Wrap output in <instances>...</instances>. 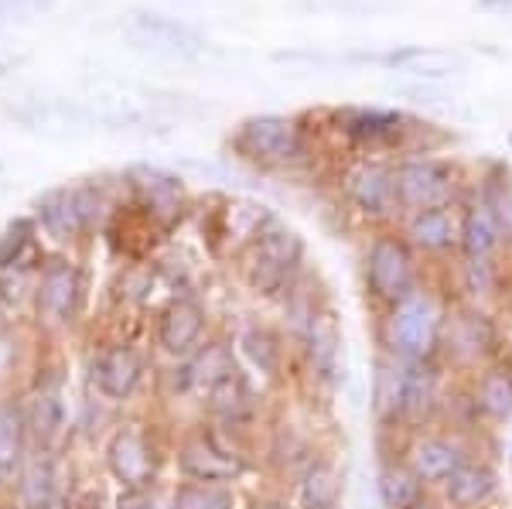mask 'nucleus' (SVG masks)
Wrapping results in <instances>:
<instances>
[{
  "mask_svg": "<svg viewBox=\"0 0 512 509\" xmlns=\"http://www.w3.org/2000/svg\"><path fill=\"white\" fill-rule=\"evenodd\" d=\"M502 233L495 226L492 212L485 209V202H475L461 219V250H465L468 264H489L492 250L499 246Z\"/></svg>",
  "mask_w": 512,
  "mask_h": 509,
  "instance_id": "6ab92c4d",
  "label": "nucleus"
},
{
  "mask_svg": "<svg viewBox=\"0 0 512 509\" xmlns=\"http://www.w3.org/2000/svg\"><path fill=\"white\" fill-rule=\"evenodd\" d=\"M475 400L485 417H492V421H509L512 417V373L509 369H489V373L478 380Z\"/></svg>",
  "mask_w": 512,
  "mask_h": 509,
  "instance_id": "a878e982",
  "label": "nucleus"
},
{
  "mask_svg": "<svg viewBox=\"0 0 512 509\" xmlns=\"http://www.w3.org/2000/svg\"><path fill=\"white\" fill-rule=\"evenodd\" d=\"M82 277L69 260H48L38 277V315L48 325H69L79 308Z\"/></svg>",
  "mask_w": 512,
  "mask_h": 509,
  "instance_id": "423d86ee",
  "label": "nucleus"
},
{
  "mask_svg": "<svg viewBox=\"0 0 512 509\" xmlns=\"http://www.w3.org/2000/svg\"><path fill=\"white\" fill-rule=\"evenodd\" d=\"M134 188L140 195V209H147V216L158 219L161 226H171L181 216V205H185V192H181L178 178L164 175L154 168L134 171Z\"/></svg>",
  "mask_w": 512,
  "mask_h": 509,
  "instance_id": "ddd939ff",
  "label": "nucleus"
},
{
  "mask_svg": "<svg viewBox=\"0 0 512 509\" xmlns=\"http://www.w3.org/2000/svg\"><path fill=\"white\" fill-rule=\"evenodd\" d=\"M137 24L147 31V35L164 38V41H171V45H195V41H198V35H195L192 28H185V24H175V21L161 18V14H140Z\"/></svg>",
  "mask_w": 512,
  "mask_h": 509,
  "instance_id": "473e14b6",
  "label": "nucleus"
},
{
  "mask_svg": "<svg viewBox=\"0 0 512 509\" xmlns=\"http://www.w3.org/2000/svg\"><path fill=\"white\" fill-rule=\"evenodd\" d=\"M45 509H72V506H69V499H62V496H55V499H52V503H48Z\"/></svg>",
  "mask_w": 512,
  "mask_h": 509,
  "instance_id": "e433bc0d",
  "label": "nucleus"
},
{
  "mask_svg": "<svg viewBox=\"0 0 512 509\" xmlns=\"http://www.w3.org/2000/svg\"><path fill=\"white\" fill-rule=\"evenodd\" d=\"M301 257H304L301 236L291 233V229H270V233L256 236L250 250H246L243 277L256 294H267L270 298V294H280L294 281Z\"/></svg>",
  "mask_w": 512,
  "mask_h": 509,
  "instance_id": "f03ea898",
  "label": "nucleus"
},
{
  "mask_svg": "<svg viewBox=\"0 0 512 509\" xmlns=\"http://www.w3.org/2000/svg\"><path fill=\"white\" fill-rule=\"evenodd\" d=\"M233 373H236L233 349L222 346V342H212V346H205L188 356V363L181 366L178 380H181V390L209 393L212 387H219V383Z\"/></svg>",
  "mask_w": 512,
  "mask_h": 509,
  "instance_id": "dca6fc26",
  "label": "nucleus"
},
{
  "mask_svg": "<svg viewBox=\"0 0 512 509\" xmlns=\"http://www.w3.org/2000/svg\"><path fill=\"white\" fill-rule=\"evenodd\" d=\"M205 400H209L212 414L226 417V421H243V417L253 410V393H250V387H246V380H243L239 369L233 376H226L219 387H212L209 393H205Z\"/></svg>",
  "mask_w": 512,
  "mask_h": 509,
  "instance_id": "b1692460",
  "label": "nucleus"
},
{
  "mask_svg": "<svg viewBox=\"0 0 512 509\" xmlns=\"http://www.w3.org/2000/svg\"><path fill=\"white\" fill-rule=\"evenodd\" d=\"M28 243H31V226L28 223H14L11 229H4V233H0V270L18 267L21 253L28 250Z\"/></svg>",
  "mask_w": 512,
  "mask_h": 509,
  "instance_id": "72a5a7b5",
  "label": "nucleus"
},
{
  "mask_svg": "<svg viewBox=\"0 0 512 509\" xmlns=\"http://www.w3.org/2000/svg\"><path fill=\"white\" fill-rule=\"evenodd\" d=\"M414 509H437V506L431 503V499H420V503H417Z\"/></svg>",
  "mask_w": 512,
  "mask_h": 509,
  "instance_id": "4c0bfd02",
  "label": "nucleus"
},
{
  "mask_svg": "<svg viewBox=\"0 0 512 509\" xmlns=\"http://www.w3.org/2000/svg\"><path fill=\"white\" fill-rule=\"evenodd\" d=\"M106 465L127 492H144L147 482L154 479V451L144 434L134 428L113 434L110 448H106Z\"/></svg>",
  "mask_w": 512,
  "mask_h": 509,
  "instance_id": "6e6552de",
  "label": "nucleus"
},
{
  "mask_svg": "<svg viewBox=\"0 0 512 509\" xmlns=\"http://www.w3.org/2000/svg\"><path fill=\"white\" fill-rule=\"evenodd\" d=\"M396 202L403 209H441L454 195V171L441 161H407L393 171Z\"/></svg>",
  "mask_w": 512,
  "mask_h": 509,
  "instance_id": "39448f33",
  "label": "nucleus"
},
{
  "mask_svg": "<svg viewBox=\"0 0 512 509\" xmlns=\"http://www.w3.org/2000/svg\"><path fill=\"white\" fill-rule=\"evenodd\" d=\"M62 424H65L62 400L55 397V393H38L35 404H31V414H28V428L35 431L38 445L41 448L55 445V438H59Z\"/></svg>",
  "mask_w": 512,
  "mask_h": 509,
  "instance_id": "c85d7f7f",
  "label": "nucleus"
},
{
  "mask_svg": "<svg viewBox=\"0 0 512 509\" xmlns=\"http://www.w3.org/2000/svg\"><path fill=\"white\" fill-rule=\"evenodd\" d=\"M407 233H410V240L420 246V250H431V253L448 250L454 240L461 243V223L448 212V205H441V209L414 212Z\"/></svg>",
  "mask_w": 512,
  "mask_h": 509,
  "instance_id": "aec40b11",
  "label": "nucleus"
},
{
  "mask_svg": "<svg viewBox=\"0 0 512 509\" xmlns=\"http://www.w3.org/2000/svg\"><path fill=\"white\" fill-rule=\"evenodd\" d=\"M38 219L55 240H76L93 219V192L89 188H55L38 202Z\"/></svg>",
  "mask_w": 512,
  "mask_h": 509,
  "instance_id": "1a4fd4ad",
  "label": "nucleus"
},
{
  "mask_svg": "<svg viewBox=\"0 0 512 509\" xmlns=\"http://www.w3.org/2000/svg\"><path fill=\"white\" fill-rule=\"evenodd\" d=\"M243 349H246V356H250L253 363L263 369V373H274V369H277L280 349H277V342H274V335H270V332H263V328H246V332H243Z\"/></svg>",
  "mask_w": 512,
  "mask_h": 509,
  "instance_id": "2f4dec72",
  "label": "nucleus"
},
{
  "mask_svg": "<svg viewBox=\"0 0 512 509\" xmlns=\"http://www.w3.org/2000/svg\"><path fill=\"white\" fill-rule=\"evenodd\" d=\"M376 486L386 509H414L424 499V482L410 465H383Z\"/></svg>",
  "mask_w": 512,
  "mask_h": 509,
  "instance_id": "412c9836",
  "label": "nucleus"
},
{
  "mask_svg": "<svg viewBox=\"0 0 512 509\" xmlns=\"http://www.w3.org/2000/svg\"><path fill=\"white\" fill-rule=\"evenodd\" d=\"M349 195L366 216H386L396 205L393 171L383 168V164H362L349 178Z\"/></svg>",
  "mask_w": 512,
  "mask_h": 509,
  "instance_id": "f3484780",
  "label": "nucleus"
},
{
  "mask_svg": "<svg viewBox=\"0 0 512 509\" xmlns=\"http://www.w3.org/2000/svg\"><path fill=\"white\" fill-rule=\"evenodd\" d=\"M308 363L318 380L332 383L342 363V328L332 311H315L308 322Z\"/></svg>",
  "mask_w": 512,
  "mask_h": 509,
  "instance_id": "2eb2a0df",
  "label": "nucleus"
},
{
  "mask_svg": "<svg viewBox=\"0 0 512 509\" xmlns=\"http://www.w3.org/2000/svg\"><path fill=\"white\" fill-rule=\"evenodd\" d=\"M482 202H485V209L492 212L499 233L506 236V240H512V175L506 168H495L492 175L485 178Z\"/></svg>",
  "mask_w": 512,
  "mask_h": 509,
  "instance_id": "bb28decb",
  "label": "nucleus"
},
{
  "mask_svg": "<svg viewBox=\"0 0 512 509\" xmlns=\"http://www.w3.org/2000/svg\"><path fill=\"white\" fill-rule=\"evenodd\" d=\"M441 335L444 315L437 301L424 291H414L400 305H393L390 318H386V346L393 349V356L407 359V363H427Z\"/></svg>",
  "mask_w": 512,
  "mask_h": 509,
  "instance_id": "f257e3e1",
  "label": "nucleus"
},
{
  "mask_svg": "<svg viewBox=\"0 0 512 509\" xmlns=\"http://www.w3.org/2000/svg\"><path fill=\"white\" fill-rule=\"evenodd\" d=\"M21 496L31 509H45L55 499V465L52 458H35V462L24 469L21 479Z\"/></svg>",
  "mask_w": 512,
  "mask_h": 509,
  "instance_id": "c756f323",
  "label": "nucleus"
},
{
  "mask_svg": "<svg viewBox=\"0 0 512 509\" xmlns=\"http://www.w3.org/2000/svg\"><path fill=\"white\" fill-rule=\"evenodd\" d=\"M400 123H403V117H396V113L355 110V113H349V123H345V130H349V137H355V141L393 144L396 137H400V130H403Z\"/></svg>",
  "mask_w": 512,
  "mask_h": 509,
  "instance_id": "393cba45",
  "label": "nucleus"
},
{
  "mask_svg": "<svg viewBox=\"0 0 512 509\" xmlns=\"http://www.w3.org/2000/svg\"><path fill=\"white\" fill-rule=\"evenodd\" d=\"M171 509H236V492L216 482H185Z\"/></svg>",
  "mask_w": 512,
  "mask_h": 509,
  "instance_id": "cd10ccee",
  "label": "nucleus"
},
{
  "mask_svg": "<svg viewBox=\"0 0 512 509\" xmlns=\"http://www.w3.org/2000/svg\"><path fill=\"white\" fill-rule=\"evenodd\" d=\"M448 335H451V346L458 352H465V356H478L485 342L492 339V328L482 315H461V318H451Z\"/></svg>",
  "mask_w": 512,
  "mask_h": 509,
  "instance_id": "7c9ffc66",
  "label": "nucleus"
},
{
  "mask_svg": "<svg viewBox=\"0 0 512 509\" xmlns=\"http://www.w3.org/2000/svg\"><path fill=\"white\" fill-rule=\"evenodd\" d=\"M233 147L246 161L263 164V168H277V164L297 161L304 151L301 134L287 117H253L239 127L233 137Z\"/></svg>",
  "mask_w": 512,
  "mask_h": 509,
  "instance_id": "20e7f679",
  "label": "nucleus"
},
{
  "mask_svg": "<svg viewBox=\"0 0 512 509\" xmlns=\"http://www.w3.org/2000/svg\"><path fill=\"white\" fill-rule=\"evenodd\" d=\"M140 373L144 366H140L137 352L127 346H110L93 359V383L110 400H127L137 390Z\"/></svg>",
  "mask_w": 512,
  "mask_h": 509,
  "instance_id": "f8f14e48",
  "label": "nucleus"
},
{
  "mask_svg": "<svg viewBox=\"0 0 512 509\" xmlns=\"http://www.w3.org/2000/svg\"><path fill=\"white\" fill-rule=\"evenodd\" d=\"M205 332V311L188 298L171 301L158 318V346L171 356H192Z\"/></svg>",
  "mask_w": 512,
  "mask_h": 509,
  "instance_id": "9d476101",
  "label": "nucleus"
},
{
  "mask_svg": "<svg viewBox=\"0 0 512 509\" xmlns=\"http://www.w3.org/2000/svg\"><path fill=\"white\" fill-rule=\"evenodd\" d=\"M499 489V475L489 465H475V462H465L458 472L444 482V496L454 509H478L485 506L489 499L495 496Z\"/></svg>",
  "mask_w": 512,
  "mask_h": 509,
  "instance_id": "a211bd4d",
  "label": "nucleus"
},
{
  "mask_svg": "<svg viewBox=\"0 0 512 509\" xmlns=\"http://www.w3.org/2000/svg\"><path fill=\"white\" fill-rule=\"evenodd\" d=\"M342 496V479L328 462H318L304 472L297 486V509H335Z\"/></svg>",
  "mask_w": 512,
  "mask_h": 509,
  "instance_id": "4be33fe9",
  "label": "nucleus"
},
{
  "mask_svg": "<svg viewBox=\"0 0 512 509\" xmlns=\"http://www.w3.org/2000/svg\"><path fill=\"white\" fill-rule=\"evenodd\" d=\"M437 404V380L427 363L400 359V390H396V417L407 424H420L431 417Z\"/></svg>",
  "mask_w": 512,
  "mask_h": 509,
  "instance_id": "9b49d317",
  "label": "nucleus"
},
{
  "mask_svg": "<svg viewBox=\"0 0 512 509\" xmlns=\"http://www.w3.org/2000/svg\"><path fill=\"white\" fill-rule=\"evenodd\" d=\"M178 465L192 482H216V486H226V482H233L246 472L243 458H239L233 448L209 438V434H198V438L185 441V448H181V455H178Z\"/></svg>",
  "mask_w": 512,
  "mask_h": 509,
  "instance_id": "0eeeda50",
  "label": "nucleus"
},
{
  "mask_svg": "<svg viewBox=\"0 0 512 509\" xmlns=\"http://www.w3.org/2000/svg\"><path fill=\"white\" fill-rule=\"evenodd\" d=\"M366 281L373 298L386 301L390 308L410 298L417 291V267L407 243L396 236H379L366 257Z\"/></svg>",
  "mask_w": 512,
  "mask_h": 509,
  "instance_id": "7ed1b4c3",
  "label": "nucleus"
},
{
  "mask_svg": "<svg viewBox=\"0 0 512 509\" xmlns=\"http://www.w3.org/2000/svg\"><path fill=\"white\" fill-rule=\"evenodd\" d=\"M407 465L417 472V479L424 482V486H437V482L444 486V482L465 465V451L448 438H420L414 441V448H410Z\"/></svg>",
  "mask_w": 512,
  "mask_h": 509,
  "instance_id": "4468645a",
  "label": "nucleus"
},
{
  "mask_svg": "<svg viewBox=\"0 0 512 509\" xmlns=\"http://www.w3.org/2000/svg\"><path fill=\"white\" fill-rule=\"evenodd\" d=\"M120 509H164L158 499H147L144 492H130L127 503H120Z\"/></svg>",
  "mask_w": 512,
  "mask_h": 509,
  "instance_id": "c9c22d12",
  "label": "nucleus"
},
{
  "mask_svg": "<svg viewBox=\"0 0 512 509\" xmlns=\"http://www.w3.org/2000/svg\"><path fill=\"white\" fill-rule=\"evenodd\" d=\"M48 4H52V0H0V11L11 14V11H24V7L38 11V7H48Z\"/></svg>",
  "mask_w": 512,
  "mask_h": 509,
  "instance_id": "f704fd0d",
  "label": "nucleus"
},
{
  "mask_svg": "<svg viewBox=\"0 0 512 509\" xmlns=\"http://www.w3.org/2000/svg\"><path fill=\"white\" fill-rule=\"evenodd\" d=\"M24 434H28V414L14 404L0 407V479L14 475L24 455Z\"/></svg>",
  "mask_w": 512,
  "mask_h": 509,
  "instance_id": "5701e85b",
  "label": "nucleus"
}]
</instances>
